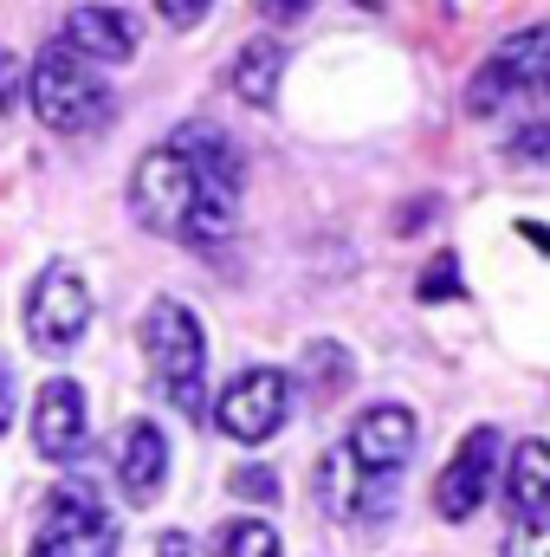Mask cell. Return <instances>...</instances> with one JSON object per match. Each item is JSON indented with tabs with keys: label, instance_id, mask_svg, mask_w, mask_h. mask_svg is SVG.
I'll use <instances>...</instances> for the list:
<instances>
[{
	"label": "cell",
	"instance_id": "obj_1",
	"mask_svg": "<svg viewBox=\"0 0 550 557\" xmlns=\"http://www.w3.org/2000/svg\"><path fill=\"white\" fill-rule=\"evenodd\" d=\"M466 111L473 117L518 111L505 131V156L512 162H550V26H525V33L499 39V52L466 85Z\"/></svg>",
	"mask_w": 550,
	"mask_h": 557
},
{
	"label": "cell",
	"instance_id": "obj_2",
	"mask_svg": "<svg viewBox=\"0 0 550 557\" xmlns=\"http://www.w3.org/2000/svg\"><path fill=\"white\" fill-rule=\"evenodd\" d=\"M130 214H137L149 234H162V240L214 247V240L234 234L240 201L214 195V188L195 175V162H188L175 143H162V149H149L137 169H130Z\"/></svg>",
	"mask_w": 550,
	"mask_h": 557
},
{
	"label": "cell",
	"instance_id": "obj_3",
	"mask_svg": "<svg viewBox=\"0 0 550 557\" xmlns=\"http://www.w3.org/2000/svg\"><path fill=\"white\" fill-rule=\"evenodd\" d=\"M26 104H33V117H39L52 137H98V131L111 124V111H117V98H111V85L98 78V65H85V59H78L72 46H59V39L33 59Z\"/></svg>",
	"mask_w": 550,
	"mask_h": 557
},
{
	"label": "cell",
	"instance_id": "obj_4",
	"mask_svg": "<svg viewBox=\"0 0 550 557\" xmlns=\"http://www.w3.org/2000/svg\"><path fill=\"white\" fill-rule=\"evenodd\" d=\"M142 357H149V376L162 383V396L182 416L208 421V337H201V318L182 298H155L142 311Z\"/></svg>",
	"mask_w": 550,
	"mask_h": 557
},
{
	"label": "cell",
	"instance_id": "obj_5",
	"mask_svg": "<svg viewBox=\"0 0 550 557\" xmlns=\"http://www.w3.org/2000/svg\"><path fill=\"white\" fill-rule=\"evenodd\" d=\"M91 331V285L72 260H52L26 292V344L39 357H65Z\"/></svg>",
	"mask_w": 550,
	"mask_h": 557
},
{
	"label": "cell",
	"instance_id": "obj_6",
	"mask_svg": "<svg viewBox=\"0 0 550 557\" xmlns=\"http://www.w3.org/2000/svg\"><path fill=\"white\" fill-rule=\"evenodd\" d=\"M26 557H117V519L98 506L91 486H59Z\"/></svg>",
	"mask_w": 550,
	"mask_h": 557
},
{
	"label": "cell",
	"instance_id": "obj_7",
	"mask_svg": "<svg viewBox=\"0 0 550 557\" xmlns=\"http://www.w3.org/2000/svg\"><path fill=\"white\" fill-rule=\"evenodd\" d=\"M285 416H291V376L273 370V363L240 370V376L221 389V403H214L221 434H234V441H247V447L273 441L278 428H285Z\"/></svg>",
	"mask_w": 550,
	"mask_h": 557
},
{
	"label": "cell",
	"instance_id": "obj_8",
	"mask_svg": "<svg viewBox=\"0 0 550 557\" xmlns=\"http://www.w3.org/2000/svg\"><path fill=\"white\" fill-rule=\"evenodd\" d=\"M492 473H499V428H473V434L453 447V460L440 467V480H434V512H440L447 525H466V519L486 506Z\"/></svg>",
	"mask_w": 550,
	"mask_h": 557
},
{
	"label": "cell",
	"instance_id": "obj_9",
	"mask_svg": "<svg viewBox=\"0 0 550 557\" xmlns=\"http://www.w3.org/2000/svg\"><path fill=\"white\" fill-rule=\"evenodd\" d=\"M414 441H421V421H414V409H402V403H370L363 416L350 421V441H343V454H350L363 473H376V480H396V473L409 467Z\"/></svg>",
	"mask_w": 550,
	"mask_h": 557
},
{
	"label": "cell",
	"instance_id": "obj_10",
	"mask_svg": "<svg viewBox=\"0 0 550 557\" xmlns=\"http://www.w3.org/2000/svg\"><path fill=\"white\" fill-rule=\"evenodd\" d=\"M137 13H124V7H98V0H85V7H72L65 13V33H59V46H72L85 65H130L137 59Z\"/></svg>",
	"mask_w": 550,
	"mask_h": 557
},
{
	"label": "cell",
	"instance_id": "obj_11",
	"mask_svg": "<svg viewBox=\"0 0 550 557\" xmlns=\"http://www.w3.org/2000/svg\"><path fill=\"white\" fill-rule=\"evenodd\" d=\"M311 499L330 512V519H383V506H389V480H376V473H363L343 447H330L317 467H311Z\"/></svg>",
	"mask_w": 550,
	"mask_h": 557
},
{
	"label": "cell",
	"instance_id": "obj_12",
	"mask_svg": "<svg viewBox=\"0 0 550 557\" xmlns=\"http://www.w3.org/2000/svg\"><path fill=\"white\" fill-rule=\"evenodd\" d=\"M33 447H39V460H78V447H85V389L72 376L39 383V396H33Z\"/></svg>",
	"mask_w": 550,
	"mask_h": 557
},
{
	"label": "cell",
	"instance_id": "obj_13",
	"mask_svg": "<svg viewBox=\"0 0 550 557\" xmlns=\"http://www.w3.org/2000/svg\"><path fill=\"white\" fill-rule=\"evenodd\" d=\"M168 143L195 162V175H201L214 195L240 201V188H247V162H240V143L227 137V131H214V124H182Z\"/></svg>",
	"mask_w": 550,
	"mask_h": 557
},
{
	"label": "cell",
	"instance_id": "obj_14",
	"mask_svg": "<svg viewBox=\"0 0 550 557\" xmlns=\"http://www.w3.org/2000/svg\"><path fill=\"white\" fill-rule=\"evenodd\" d=\"M162 480H168V441H162V428L155 421H130L124 441H117V486H124V499L149 506L162 493Z\"/></svg>",
	"mask_w": 550,
	"mask_h": 557
},
{
	"label": "cell",
	"instance_id": "obj_15",
	"mask_svg": "<svg viewBox=\"0 0 550 557\" xmlns=\"http://www.w3.org/2000/svg\"><path fill=\"white\" fill-rule=\"evenodd\" d=\"M505 506L512 519H532L550 506V441H518L512 447V467H505Z\"/></svg>",
	"mask_w": 550,
	"mask_h": 557
},
{
	"label": "cell",
	"instance_id": "obj_16",
	"mask_svg": "<svg viewBox=\"0 0 550 557\" xmlns=\"http://www.w3.org/2000/svg\"><path fill=\"white\" fill-rule=\"evenodd\" d=\"M278 78H285V46H278V39H253V46L234 59V72H227V91H234L240 104L266 111V104L278 98Z\"/></svg>",
	"mask_w": 550,
	"mask_h": 557
},
{
	"label": "cell",
	"instance_id": "obj_17",
	"mask_svg": "<svg viewBox=\"0 0 550 557\" xmlns=\"http://www.w3.org/2000/svg\"><path fill=\"white\" fill-rule=\"evenodd\" d=\"M343 383H350V350L343 344H311L304 350V389L317 403H330V396H343Z\"/></svg>",
	"mask_w": 550,
	"mask_h": 557
},
{
	"label": "cell",
	"instance_id": "obj_18",
	"mask_svg": "<svg viewBox=\"0 0 550 557\" xmlns=\"http://www.w3.org/2000/svg\"><path fill=\"white\" fill-rule=\"evenodd\" d=\"M221 557H278V532L266 519H227L221 539H214Z\"/></svg>",
	"mask_w": 550,
	"mask_h": 557
},
{
	"label": "cell",
	"instance_id": "obj_19",
	"mask_svg": "<svg viewBox=\"0 0 550 557\" xmlns=\"http://www.w3.org/2000/svg\"><path fill=\"white\" fill-rule=\"evenodd\" d=\"M499 557H550V506L545 512H532V519H512Z\"/></svg>",
	"mask_w": 550,
	"mask_h": 557
},
{
	"label": "cell",
	"instance_id": "obj_20",
	"mask_svg": "<svg viewBox=\"0 0 550 557\" xmlns=\"http://www.w3.org/2000/svg\"><path fill=\"white\" fill-rule=\"evenodd\" d=\"M414 292H421V305H447V298H460V260H453V247H440V253L427 260V273L414 278Z\"/></svg>",
	"mask_w": 550,
	"mask_h": 557
},
{
	"label": "cell",
	"instance_id": "obj_21",
	"mask_svg": "<svg viewBox=\"0 0 550 557\" xmlns=\"http://www.w3.org/2000/svg\"><path fill=\"white\" fill-rule=\"evenodd\" d=\"M227 493H234V499H253V506H278V473L260 467V460H247V467L227 473Z\"/></svg>",
	"mask_w": 550,
	"mask_h": 557
},
{
	"label": "cell",
	"instance_id": "obj_22",
	"mask_svg": "<svg viewBox=\"0 0 550 557\" xmlns=\"http://www.w3.org/2000/svg\"><path fill=\"white\" fill-rule=\"evenodd\" d=\"M208 7H214V0H155V13H162L168 26H201Z\"/></svg>",
	"mask_w": 550,
	"mask_h": 557
},
{
	"label": "cell",
	"instance_id": "obj_23",
	"mask_svg": "<svg viewBox=\"0 0 550 557\" xmlns=\"http://www.w3.org/2000/svg\"><path fill=\"white\" fill-rule=\"evenodd\" d=\"M253 7H260V20H266V26H285V20L311 13V0H253Z\"/></svg>",
	"mask_w": 550,
	"mask_h": 557
},
{
	"label": "cell",
	"instance_id": "obj_24",
	"mask_svg": "<svg viewBox=\"0 0 550 557\" xmlns=\"http://www.w3.org/2000/svg\"><path fill=\"white\" fill-rule=\"evenodd\" d=\"M13 104H20V65H13V59L0 52V117H7Z\"/></svg>",
	"mask_w": 550,
	"mask_h": 557
},
{
	"label": "cell",
	"instance_id": "obj_25",
	"mask_svg": "<svg viewBox=\"0 0 550 557\" xmlns=\"http://www.w3.org/2000/svg\"><path fill=\"white\" fill-rule=\"evenodd\" d=\"M7 428H13V370L0 357V441H7Z\"/></svg>",
	"mask_w": 550,
	"mask_h": 557
},
{
	"label": "cell",
	"instance_id": "obj_26",
	"mask_svg": "<svg viewBox=\"0 0 550 557\" xmlns=\"http://www.w3.org/2000/svg\"><path fill=\"white\" fill-rule=\"evenodd\" d=\"M155 557H188V539H182V532H162V539H155Z\"/></svg>",
	"mask_w": 550,
	"mask_h": 557
},
{
	"label": "cell",
	"instance_id": "obj_27",
	"mask_svg": "<svg viewBox=\"0 0 550 557\" xmlns=\"http://www.w3.org/2000/svg\"><path fill=\"white\" fill-rule=\"evenodd\" d=\"M421 221H434V201H421V208H402V221H396V227L409 234V227H421Z\"/></svg>",
	"mask_w": 550,
	"mask_h": 557
},
{
	"label": "cell",
	"instance_id": "obj_28",
	"mask_svg": "<svg viewBox=\"0 0 550 557\" xmlns=\"http://www.w3.org/2000/svg\"><path fill=\"white\" fill-rule=\"evenodd\" d=\"M518 234H525V240H532L538 253H550V227H538V221H532V227H518Z\"/></svg>",
	"mask_w": 550,
	"mask_h": 557
}]
</instances>
